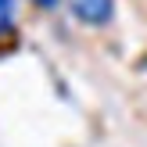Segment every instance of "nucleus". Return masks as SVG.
Returning a JSON list of instances; mask_svg holds the SVG:
<instances>
[{
  "label": "nucleus",
  "mask_w": 147,
  "mask_h": 147,
  "mask_svg": "<svg viewBox=\"0 0 147 147\" xmlns=\"http://www.w3.org/2000/svg\"><path fill=\"white\" fill-rule=\"evenodd\" d=\"M68 7L83 25H93V29L108 25L115 18V0H68Z\"/></svg>",
  "instance_id": "1"
},
{
  "label": "nucleus",
  "mask_w": 147,
  "mask_h": 147,
  "mask_svg": "<svg viewBox=\"0 0 147 147\" xmlns=\"http://www.w3.org/2000/svg\"><path fill=\"white\" fill-rule=\"evenodd\" d=\"M14 29V0H0V36Z\"/></svg>",
  "instance_id": "2"
},
{
  "label": "nucleus",
  "mask_w": 147,
  "mask_h": 147,
  "mask_svg": "<svg viewBox=\"0 0 147 147\" xmlns=\"http://www.w3.org/2000/svg\"><path fill=\"white\" fill-rule=\"evenodd\" d=\"M32 4H36V7H57L61 0H32Z\"/></svg>",
  "instance_id": "3"
}]
</instances>
